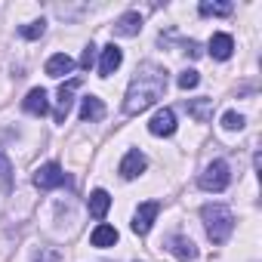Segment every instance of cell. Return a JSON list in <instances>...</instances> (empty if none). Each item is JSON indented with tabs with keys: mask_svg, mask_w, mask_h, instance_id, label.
<instances>
[{
	"mask_svg": "<svg viewBox=\"0 0 262 262\" xmlns=\"http://www.w3.org/2000/svg\"><path fill=\"white\" fill-rule=\"evenodd\" d=\"M164 93H167V68H161V65H155V62H145V65L136 68L133 80H129L123 111H126L129 117H133V114H142V111H148Z\"/></svg>",
	"mask_w": 262,
	"mask_h": 262,
	"instance_id": "6da1fadb",
	"label": "cell"
},
{
	"mask_svg": "<svg viewBox=\"0 0 262 262\" xmlns=\"http://www.w3.org/2000/svg\"><path fill=\"white\" fill-rule=\"evenodd\" d=\"M201 216H204V225H207L210 241H213V244H225L228 234H231V228H234L231 210L222 207V204H207V207L201 210Z\"/></svg>",
	"mask_w": 262,
	"mask_h": 262,
	"instance_id": "7a4b0ae2",
	"label": "cell"
},
{
	"mask_svg": "<svg viewBox=\"0 0 262 262\" xmlns=\"http://www.w3.org/2000/svg\"><path fill=\"white\" fill-rule=\"evenodd\" d=\"M201 188L204 191H225L228 182H231V173H228V164L225 161H213L204 173H201Z\"/></svg>",
	"mask_w": 262,
	"mask_h": 262,
	"instance_id": "3957f363",
	"label": "cell"
},
{
	"mask_svg": "<svg viewBox=\"0 0 262 262\" xmlns=\"http://www.w3.org/2000/svg\"><path fill=\"white\" fill-rule=\"evenodd\" d=\"M65 182H68V176L62 173V167H59V164H43V167L34 173V185H37L40 191L59 188V185H65Z\"/></svg>",
	"mask_w": 262,
	"mask_h": 262,
	"instance_id": "277c9868",
	"label": "cell"
},
{
	"mask_svg": "<svg viewBox=\"0 0 262 262\" xmlns=\"http://www.w3.org/2000/svg\"><path fill=\"white\" fill-rule=\"evenodd\" d=\"M158 213H161V204H155V201L142 204V207L136 210V216H133V231H136V234H148L151 225H155V219H158Z\"/></svg>",
	"mask_w": 262,
	"mask_h": 262,
	"instance_id": "5b68a950",
	"label": "cell"
},
{
	"mask_svg": "<svg viewBox=\"0 0 262 262\" xmlns=\"http://www.w3.org/2000/svg\"><path fill=\"white\" fill-rule=\"evenodd\" d=\"M167 250H170L176 259H182V262H194V259H198V247H194V241H191V237H182V234L167 237Z\"/></svg>",
	"mask_w": 262,
	"mask_h": 262,
	"instance_id": "8992f818",
	"label": "cell"
},
{
	"mask_svg": "<svg viewBox=\"0 0 262 262\" xmlns=\"http://www.w3.org/2000/svg\"><path fill=\"white\" fill-rule=\"evenodd\" d=\"M148 133H151V136H173V133H176V114H173L170 108H161V111L151 117V123H148Z\"/></svg>",
	"mask_w": 262,
	"mask_h": 262,
	"instance_id": "52a82bcc",
	"label": "cell"
},
{
	"mask_svg": "<svg viewBox=\"0 0 262 262\" xmlns=\"http://www.w3.org/2000/svg\"><path fill=\"white\" fill-rule=\"evenodd\" d=\"M77 86H80V80H77V77L59 86V105H56V120H59V123H65V117H68V111H71V102H74Z\"/></svg>",
	"mask_w": 262,
	"mask_h": 262,
	"instance_id": "ba28073f",
	"label": "cell"
},
{
	"mask_svg": "<svg viewBox=\"0 0 262 262\" xmlns=\"http://www.w3.org/2000/svg\"><path fill=\"white\" fill-rule=\"evenodd\" d=\"M120 62H123V53H120V47H114V43H108L105 50H102V62H99V77H111L117 68H120Z\"/></svg>",
	"mask_w": 262,
	"mask_h": 262,
	"instance_id": "9c48e42d",
	"label": "cell"
},
{
	"mask_svg": "<svg viewBox=\"0 0 262 262\" xmlns=\"http://www.w3.org/2000/svg\"><path fill=\"white\" fill-rule=\"evenodd\" d=\"M22 108H25L28 114H34V117H43V114L50 111V99H47V90H43V86H37V90H31V93L25 96V102H22Z\"/></svg>",
	"mask_w": 262,
	"mask_h": 262,
	"instance_id": "30bf717a",
	"label": "cell"
},
{
	"mask_svg": "<svg viewBox=\"0 0 262 262\" xmlns=\"http://www.w3.org/2000/svg\"><path fill=\"white\" fill-rule=\"evenodd\" d=\"M139 31H142V16L139 13H123L114 22V34L117 37H136Z\"/></svg>",
	"mask_w": 262,
	"mask_h": 262,
	"instance_id": "8fae6325",
	"label": "cell"
},
{
	"mask_svg": "<svg viewBox=\"0 0 262 262\" xmlns=\"http://www.w3.org/2000/svg\"><path fill=\"white\" fill-rule=\"evenodd\" d=\"M231 53H234L231 34H213V37H210V56H213V59L225 62V59H231Z\"/></svg>",
	"mask_w": 262,
	"mask_h": 262,
	"instance_id": "7c38bea8",
	"label": "cell"
},
{
	"mask_svg": "<svg viewBox=\"0 0 262 262\" xmlns=\"http://www.w3.org/2000/svg\"><path fill=\"white\" fill-rule=\"evenodd\" d=\"M142 170H145V155H142V151H129V155L120 161V176H123V179H136Z\"/></svg>",
	"mask_w": 262,
	"mask_h": 262,
	"instance_id": "4fadbf2b",
	"label": "cell"
},
{
	"mask_svg": "<svg viewBox=\"0 0 262 262\" xmlns=\"http://www.w3.org/2000/svg\"><path fill=\"white\" fill-rule=\"evenodd\" d=\"M102 117H105V105H102V99H99V96H86V99L80 102V120L96 123V120H102Z\"/></svg>",
	"mask_w": 262,
	"mask_h": 262,
	"instance_id": "5bb4252c",
	"label": "cell"
},
{
	"mask_svg": "<svg viewBox=\"0 0 262 262\" xmlns=\"http://www.w3.org/2000/svg\"><path fill=\"white\" fill-rule=\"evenodd\" d=\"M90 216L93 219H105V213H108V207H111V194L105 191V188H96L93 194H90Z\"/></svg>",
	"mask_w": 262,
	"mask_h": 262,
	"instance_id": "9a60e30c",
	"label": "cell"
},
{
	"mask_svg": "<svg viewBox=\"0 0 262 262\" xmlns=\"http://www.w3.org/2000/svg\"><path fill=\"white\" fill-rule=\"evenodd\" d=\"M74 71V59L68 53H56L50 62H47V74L50 77H62V74H71Z\"/></svg>",
	"mask_w": 262,
	"mask_h": 262,
	"instance_id": "2e32d148",
	"label": "cell"
},
{
	"mask_svg": "<svg viewBox=\"0 0 262 262\" xmlns=\"http://www.w3.org/2000/svg\"><path fill=\"white\" fill-rule=\"evenodd\" d=\"M90 244L93 247H114L117 244V228H111V225H96L93 228V234H90Z\"/></svg>",
	"mask_w": 262,
	"mask_h": 262,
	"instance_id": "e0dca14e",
	"label": "cell"
},
{
	"mask_svg": "<svg viewBox=\"0 0 262 262\" xmlns=\"http://www.w3.org/2000/svg\"><path fill=\"white\" fill-rule=\"evenodd\" d=\"M185 111H188V114H194V117L204 123V120L213 114V99H194V102H188V99H185Z\"/></svg>",
	"mask_w": 262,
	"mask_h": 262,
	"instance_id": "ac0fdd59",
	"label": "cell"
},
{
	"mask_svg": "<svg viewBox=\"0 0 262 262\" xmlns=\"http://www.w3.org/2000/svg\"><path fill=\"white\" fill-rule=\"evenodd\" d=\"M0 191H7V194L13 191V164L4 148H0Z\"/></svg>",
	"mask_w": 262,
	"mask_h": 262,
	"instance_id": "d6986e66",
	"label": "cell"
},
{
	"mask_svg": "<svg viewBox=\"0 0 262 262\" xmlns=\"http://www.w3.org/2000/svg\"><path fill=\"white\" fill-rule=\"evenodd\" d=\"M43 31H47V22H43V19L28 22V25H22V28H19V34H22L25 40H37V37H43Z\"/></svg>",
	"mask_w": 262,
	"mask_h": 262,
	"instance_id": "ffe728a7",
	"label": "cell"
},
{
	"mask_svg": "<svg viewBox=\"0 0 262 262\" xmlns=\"http://www.w3.org/2000/svg\"><path fill=\"white\" fill-rule=\"evenodd\" d=\"M198 10L201 16H231V4H210V0H204Z\"/></svg>",
	"mask_w": 262,
	"mask_h": 262,
	"instance_id": "44dd1931",
	"label": "cell"
},
{
	"mask_svg": "<svg viewBox=\"0 0 262 262\" xmlns=\"http://www.w3.org/2000/svg\"><path fill=\"white\" fill-rule=\"evenodd\" d=\"M198 83H201V74H198L194 68H188V71L179 74V86H182V90H194Z\"/></svg>",
	"mask_w": 262,
	"mask_h": 262,
	"instance_id": "7402d4cb",
	"label": "cell"
},
{
	"mask_svg": "<svg viewBox=\"0 0 262 262\" xmlns=\"http://www.w3.org/2000/svg\"><path fill=\"white\" fill-rule=\"evenodd\" d=\"M222 126H225V129H241V126H244V117H241L237 111H225V114H222Z\"/></svg>",
	"mask_w": 262,
	"mask_h": 262,
	"instance_id": "603a6c76",
	"label": "cell"
},
{
	"mask_svg": "<svg viewBox=\"0 0 262 262\" xmlns=\"http://www.w3.org/2000/svg\"><path fill=\"white\" fill-rule=\"evenodd\" d=\"M34 259H37V262H59V253H53V250H40Z\"/></svg>",
	"mask_w": 262,
	"mask_h": 262,
	"instance_id": "cb8c5ba5",
	"label": "cell"
},
{
	"mask_svg": "<svg viewBox=\"0 0 262 262\" xmlns=\"http://www.w3.org/2000/svg\"><path fill=\"white\" fill-rule=\"evenodd\" d=\"M93 50H96V47H93V43H90V47H86V50H83V56H80V65H83V68H90V65H93V56H96V53H93Z\"/></svg>",
	"mask_w": 262,
	"mask_h": 262,
	"instance_id": "d4e9b609",
	"label": "cell"
}]
</instances>
